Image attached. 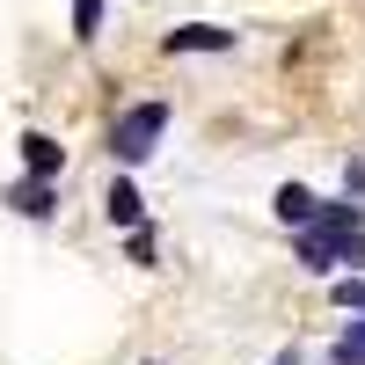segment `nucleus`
Returning a JSON list of instances; mask_svg holds the SVG:
<instances>
[{
	"mask_svg": "<svg viewBox=\"0 0 365 365\" xmlns=\"http://www.w3.org/2000/svg\"><path fill=\"white\" fill-rule=\"evenodd\" d=\"M168 132V103H139V110H125L110 125V154L125 161V168H139L146 154H154V139Z\"/></svg>",
	"mask_w": 365,
	"mask_h": 365,
	"instance_id": "nucleus-1",
	"label": "nucleus"
},
{
	"mask_svg": "<svg viewBox=\"0 0 365 365\" xmlns=\"http://www.w3.org/2000/svg\"><path fill=\"white\" fill-rule=\"evenodd\" d=\"M8 205L22 212V220H51V175H29V182H15V190H8Z\"/></svg>",
	"mask_w": 365,
	"mask_h": 365,
	"instance_id": "nucleus-4",
	"label": "nucleus"
},
{
	"mask_svg": "<svg viewBox=\"0 0 365 365\" xmlns=\"http://www.w3.org/2000/svg\"><path fill=\"white\" fill-rule=\"evenodd\" d=\"M336 307H351V314H365V278H336Z\"/></svg>",
	"mask_w": 365,
	"mask_h": 365,
	"instance_id": "nucleus-10",
	"label": "nucleus"
},
{
	"mask_svg": "<svg viewBox=\"0 0 365 365\" xmlns=\"http://www.w3.org/2000/svg\"><path fill=\"white\" fill-rule=\"evenodd\" d=\"M22 161H29V175H58V168H66L58 139H44V132H29V139H22Z\"/></svg>",
	"mask_w": 365,
	"mask_h": 365,
	"instance_id": "nucleus-5",
	"label": "nucleus"
},
{
	"mask_svg": "<svg viewBox=\"0 0 365 365\" xmlns=\"http://www.w3.org/2000/svg\"><path fill=\"white\" fill-rule=\"evenodd\" d=\"M336 365H365V322H351L344 336H336V351H329Z\"/></svg>",
	"mask_w": 365,
	"mask_h": 365,
	"instance_id": "nucleus-9",
	"label": "nucleus"
},
{
	"mask_svg": "<svg viewBox=\"0 0 365 365\" xmlns=\"http://www.w3.org/2000/svg\"><path fill=\"white\" fill-rule=\"evenodd\" d=\"M314 227H329V234H365V212H358L351 197H329V205H322V220H314Z\"/></svg>",
	"mask_w": 365,
	"mask_h": 365,
	"instance_id": "nucleus-7",
	"label": "nucleus"
},
{
	"mask_svg": "<svg viewBox=\"0 0 365 365\" xmlns=\"http://www.w3.org/2000/svg\"><path fill=\"white\" fill-rule=\"evenodd\" d=\"M344 190H351V197L365 190V161H351V168H344Z\"/></svg>",
	"mask_w": 365,
	"mask_h": 365,
	"instance_id": "nucleus-11",
	"label": "nucleus"
},
{
	"mask_svg": "<svg viewBox=\"0 0 365 365\" xmlns=\"http://www.w3.org/2000/svg\"><path fill=\"white\" fill-rule=\"evenodd\" d=\"M103 205H110V220H117V227H139V220H146V197L132 190V182H110V197H103Z\"/></svg>",
	"mask_w": 365,
	"mask_h": 365,
	"instance_id": "nucleus-6",
	"label": "nucleus"
},
{
	"mask_svg": "<svg viewBox=\"0 0 365 365\" xmlns=\"http://www.w3.org/2000/svg\"><path fill=\"white\" fill-rule=\"evenodd\" d=\"M73 37H81V44L103 37V0H73Z\"/></svg>",
	"mask_w": 365,
	"mask_h": 365,
	"instance_id": "nucleus-8",
	"label": "nucleus"
},
{
	"mask_svg": "<svg viewBox=\"0 0 365 365\" xmlns=\"http://www.w3.org/2000/svg\"><path fill=\"white\" fill-rule=\"evenodd\" d=\"M161 51H234V29H220V22H182V29L161 37Z\"/></svg>",
	"mask_w": 365,
	"mask_h": 365,
	"instance_id": "nucleus-2",
	"label": "nucleus"
},
{
	"mask_svg": "<svg viewBox=\"0 0 365 365\" xmlns=\"http://www.w3.org/2000/svg\"><path fill=\"white\" fill-rule=\"evenodd\" d=\"M278 220H285L292 234H299V227H314V220H322V197L307 190V182H278Z\"/></svg>",
	"mask_w": 365,
	"mask_h": 365,
	"instance_id": "nucleus-3",
	"label": "nucleus"
},
{
	"mask_svg": "<svg viewBox=\"0 0 365 365\" xmlns=\"http://www.w3.org/2000/svg\"><path fill=\"white\" fill-rule=\"evenodd\" d=\"M278 365H299V358H278Z\"/></svg>",
	"mask_w": 365,
	"mask_h": 365,
	"instance_id": "nucleus-12",
	"label": "nucleus"
}]
</instances>
